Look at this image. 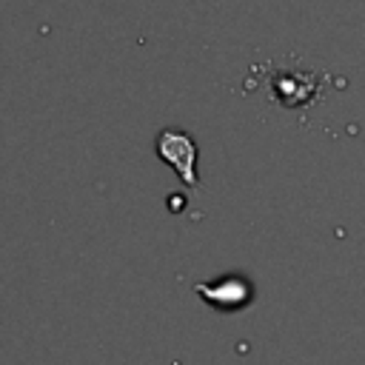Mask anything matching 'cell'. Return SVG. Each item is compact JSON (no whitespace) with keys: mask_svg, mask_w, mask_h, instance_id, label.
Instances as JSON below:
<instances>
[{"mask_svg":"<svg viewBox=\"0 0 365 365\" xmlns=\"http://www.w3.org/2000/svg\"><path fill=\"white\" fill-rule=\"evenodd\" d=\"M251 74H262L265 86H268V97L277 103V106H285V108H305L311 103H317L325 88H328V74L322 71H314L308 66H302L299 60H291V63H262V66H254Z\"/></svg>","mask_w":365,"mask_h":365,"instance_id":"obj_1","label":"cell"},{"mask_svg":"<svg viewBox=\"0 0 365 365\" xmlns=\"http://www.w3.org/2000/svg\"><path fill=\"white\" fill-rule=\"evenodd\" d=\"M154 151L157 157L171 165L177 171V177L188 185V188H200V177H197V143L188 131L182 128H160L157 140H154Z\"/></svg>","mask_w":365,"mask_h":365,"instance_id":"obj_2","label":"cell"},{"mask_svg":"<svg viewBox=\"0 0 365 365\" xmlns=\"http://www.w3.org/2000/svg\"><path fill=\"white\" fill-rule=\"evenodd\" d=\"M194 294L217 311H242L254 302V285L242 274H222L211 282H194Z\"/></svg>","mask_w":365,"mask_h":365,"instance_id":"obj_3","label":"cell"}]
</instances>
